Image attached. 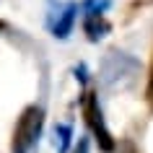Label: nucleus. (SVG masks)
I'll return each instance as SVG.
<instances>
[{"label":"nucleus","instance_id":"obj_1","mask_svg":"<svg viewBox=\"0 0 153 153\" xmlns=\"http://www.w3.org/2000/svg\"><path fill=\"white\" fill-rule=\"evenodd\" d=\"M42 127H44V112H42V106L29 104L21 112V117L16 120L13 137H10V153H29L34 148V143L39 140Z\"/></svg>","mask_w":153,"mask_h":153},{"label":"nucleus","instance_id":"obj_2","mask_svg":"<svg viewBox=\"0 0 153 153\" xmlns=\"http://www.w3.org/2000/svg\"><path fill=\"white\" fill-rule=\"evenodd\" d=\"M81 106H83V120H86L88 130L94 132L99 148L104 153H112L117 148V143H114L112 132H109V127H106V122H104V112H101V104H99V94L96 91H86Z\"/></svg>","mask_w":153,"mask_h":153},{"label":"nucleus","instance_id":"obj_3","mask_svg":"<svg viewBox=\"0 0 153 153\" xmlns=\"http://www.w3.org/2000/svg\"><path fill=\"white\" fill-rule=\"evenodd\" d=\"M83 31H86V36H88L91 42H99V39H104L106 34L112 31V26H109V21L104 18V13L88 10V13L83 16Z\"/></svg>","mask_w":153,"mask_h":153},{"label":"nucleus","instance_id":"obj_4","mask_svg":"<svg viewBox=\"0 0 153 153\" xmlns=\"http://www.w3.org/2000/svg\"><path fill=\"white\" fill-rule=\"evenodd\" d=\"M75 16H78V5H75V3H68V5H65L60 13H57V21L52 24V36H57V39H65V36L73 31Z\"/></svg>","mask_w":153,"mask_h":153},{"label":"nucleus","instance_id":"obj_5","mask_svg":"<svg viewBox=\"0 0 153 153\" xmlns=\"http://www.w3.org/2000/svg\"><path fill=\"white\" fill-rule=\"evenodd\" d=\"M55 137H60V140H57V151H60V153H68L70 140H73L70 125H57V127H55Z\"/></svg>","mask_w":153,"mask_h":153},{"label":"nucleus","instance_id":"obj_6","mask_svg":"<svg viewBox=\"0 0 153 153\" xmlns=\"http://www.w3.org/2000/svg\"><path fill=\"white\" fill-rule=\"evenodd\" d=\"M145 99H148V104L153 109V62H151V75H148V88H145Z\"/></svg>","mask_w":153,"mask_h":153},{"label":"nucleus","instance_id":"obj_7","mask_svg":"<svg viewBox=\"0 0 153 153\" xmlns=\"http://www.w3.org/2000/svg\"><path fill=\"white\" fill-rule=\"evenodd\" d=\"M73 153H88V140H78V145L73 148Z\"/></svg>","mask_w":153,"mask_h":153},{"label":"nucleus","instance_id":"obj_8","mask_svg":"<svg viewBox=\"0 0 153 153\" xmlns=\"http://www.w3.org/2000/svg\"><path fill=\"white\" fill-rule=\"evenodd\" d=\"M75 78H78L81 83H86V68H83V65H81V68H75Z\"/></svg>","mask_w":153,"mask_h":153},{"label":"nucleus","instance_id":"obj_9","mask_svg":"<svg viewBox=\"0 0 153 153\" xmlns=\"http://www.w3.org/2000/svg\"><path fill=\"white\" fill-rule=\"evenodd\" d=\"M0 26H3V24H0Z\"/></svg>","mask_w":153,"mask_h":153}]
</instances>
